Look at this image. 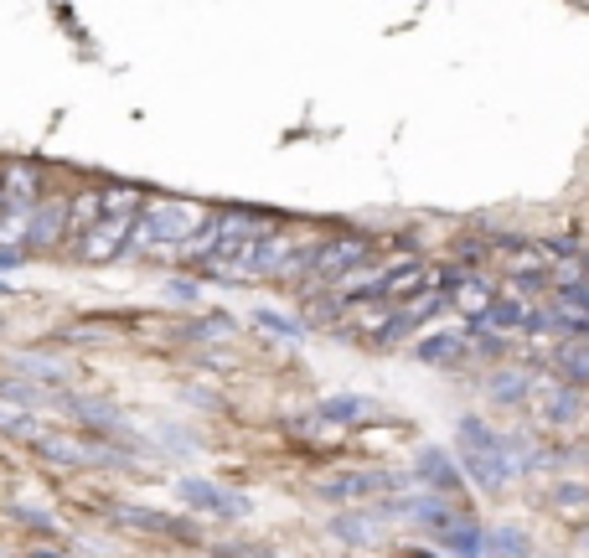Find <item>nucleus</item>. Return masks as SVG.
Segmentation results:
<instances>
[{"label":"nucleus","instance_id":"obj_1","mask_svg":"<svg viewBox=\"0 0 589 558\" xmlns=\"http://www.w3.org/2000/svg\"><path fill=\"white\" fill-rule=\"evenodd\" d=\"M460 455H465V476L491 496L517 471H527V455H517L507 434H496L486 419H460Z\"/></svg>","mask_w":589,"mask_h":558},{"label":"nucleus","instance_id":"obj_15","mask_svg":"<svg viewBox=\"0 0 589 558\" xmlns=\"http://www.w3.org/2000/svg\"><path fill=\"white\" fill-rule=\"evenodd\" d=\"M553 367H558V378H569L574 388L589 383V341L584 336L579 341H564V347L553 352Z\"/></svg>","mask_w":589,"mask_h":558},{"label":"nucleus","instance_id":"obj_20","mask_svg":"<svg viewBox=\"0 0 589 558\" xmlns=\"http://www.w3.org/2000/svg\"><path fill=\"white\" fill-rule=\"evenodd\" d=\"M481 326H496V331H522L527 326V305L522 300H491Z\"/></svg>","mask_w":589,"mask_h":558},{"label":"nucleus","instance_id":"obj_27","mask_svg":"<svg viewBox=\"0 0 589 558\" xmlns=\"http://www.w3.org/2000/svg\"><path fill=\"white\" fill-rule=\"evenodd\" d=\"M37 429H42V424L31 419V414H16V409H6V403H0V434H21V440H31Z\"/></svg>","mask_w":589,"mask_h":558},{"label":"nucleus","instance_id":"obj_6","mask_svg":"<svg viewBox=\"0 0 589 558\" xmlns=\"http://www.w3.org/2000/svg\"><path fill=\"white\" fill-rule=\"evenodd\" d=\"M393 486H398V476H388V471H341V476L321 481V496L326 502H362V496L393 491Z\"/></svg>","mask_w":589,"mask_h":558},{"label":"nucleus","instance_id":"obj_29","mask_svg":"<svg viewBox=\"0 0 589 558\" xmlns=\"http://www.w3.org/2000/svg\"><path fill=\"white\" fill-rule=\"evenodd\" d=\"M171 295L176 300H197V285H192V279H171Z\"/></svg>","mask_w":589,"mask_h":558},{"label":"nucleus","instance_id":"obj_25","mask_svg":"<svg viewBox=\"0 0 589 558\" xmlns=\"http://www.w3.org/2000/svg\"><path fill=\"white\" fill-rule=\"evenodd\" d=\"M481 553H527V533L522 527H496V533L481 543Z\"/></svg>","mask_w":589,"mask_h":558},{"label":"nucleus","instance_id":"obj_9","mask_svg":"<svg viewBox=\"0 0 589 558\" xmlns=\"http://www.w3.org/2000/svg\"><path fill=\"white\" fill-rule=\"evenodd\" d=\"M414 352H419V362H429V367H460V362H465V352H471V336L440 331V336H424Z\"/></svg>","mask_w":589,"mask_h":558},{"label":"nucleus","instance_id":"obj_26","mask_svg":"<svg viewBox=\"0 0 589 558\" xmlns=\"http://www.w3.org/2000/svg\"><path fill=\"white\" fill-rule=\"evenodd\" d=\"M104 197V212H140V186H109Z\"/></svg>","mask_w":589,"mask_h":558},{"label":"nucleus","instance_id":"obj_8","mask_svg":"<svg viewBox=\"0 0 589 558\" xmlns=\"http://www.w3.org/2000/svg\"><path fill=\"white\" fill-rule=\"evenodd\" d=\"M31 445H37L47 460H57V465H99V460H104L99 445L68 440V434H52V429H37V434H31Z\"/></svg>","mask_w":589,"mask_h":558},{"label":"nucleus","instance_id":"obj_18","mask_svg":"<svg viewBox=\"0 0 589 558\" xmlns=\"http://www.w3.org/2000/svg\"><path fill=\"white\" fill-rule=\"evenodd\" d=\"M481 527L471 522V517H455L445 533H440V548H450V553H481Z\"/></svg>","mask_w":589,"mask_h":558},{"label":"nucleus","instance_id":"obj_31","mask_svg":"<svg viewBox=\"0 0 589 558\" xmlns=\"http://www.w3.org/2000/svg\"><path fill=\"white\" fill-rule=\"evenodd\" d=\"M6 207H11V202H6V186H0V217H6Z\"/></svg>","mask_w":589,"mask_h":558},{"label":"nucleus","instance_id":"obj_14","mask_svg":"<svg viewBox=\"0 0 589 558\" xmlns=\"http://www.w3.org/2000/svg\"><path fill=\"white\" fill-rule=\"evenodd\" d=\"M414 471H419L434 491H455V486H460V471H455V460H450L445 450H419Z\"/></svg>","mask_w":589,"mask_h":558},{"label":"nucleus","instance_id":"obj_23","mask_svg":"<svg viewBox=\"0 0 589 558\" xmlns=\"http://www.w3.org/2000/svg\"><path fill=\"white\" fill-rule=\"evenodd\" d=\"M31 212H37V202L6 207V217H0V243H31Z\"/></svg>","mask_w":589,"mask_h":558},{"label":"nucleus","instance_id":"obj_28","mask_svg":"<svg viewBox=\"0 0 589 558\" xmlns=\"http://www.w3.org/2000/svg\"><path fill=\"white\" fill-rule=\"evenodd\" d=\"M259 326H269V331H279V336H305V326H295V321H285V316H279V310H259Z\"/></svg>","mask_w":589,"mask_h":558},{"label":"nucleus","instance_id":"obj_11","mask_svg":"<svg viewBox=\"0 0 589 558\" xmlns=\"http://www.w3.org/2000/svg\"><path fill=\"white\" fill-rule=\"evenodd\" d=\"M62 238H68V202H37V212H31V243L52 248Z\"/></svg>","mask_w":589,"mask_h":558},{"label":"nucleus","instance_id":"obj_24","mask_svg":"<svg viewBox=\"0 0 589 558\" xmlns=\"http://www.w3.org/2000/svg\"><path fill=\"white\" fill-rule=\"evenodd\" d=\"M16 367L26 372V378L47 383V388H62V383H68V367H62V362H47V357H16Z\"/></svg>","mask_w":589,"mask_h":558},{"label":"nucleus","instance_id":"obj_2","mask_svg":"<svg viewBox=\"0 0 589 558\" xmlns=\"http://www.w3.org/2000/svg\"><path fill=\"white\" fill-rule=\"evenodd\" d=\"M197 223H202V212L192 202L166 197V202H155V207H140L135 228H130V248H135V254H161V248L181 243Z\"/></svg>","mask_w":589,"mask_h":558},{"label":"nucleus","instance_id":"obj_12","mask_svg":"<svg viewBox=\"0 0 589 558\" xmlns=\"http://www.w3.org/2000/svg\"><path fill=\"white\" fill-rule=\"evenodd\" d=\"M217 233H223V212H207L202 223L181 238V259H186V264H207L212 248H217Z\"/></svg>","mask_w":589,"mask_h":558},{"label":"nucleus","instance_id":"obj_4","mask_svg":"<svg viewBox=\"0 0 589 558\" xmlns=\"http://www.w3.org/2000/svg\"><path fill=\"white\" fill-rule=\"evenodd\" d=\"M372 254V243L367 238H331V243H316V259H310V279H316V285H341V279H347L362 259Z\"/></svg>","mask_w":589,"mask_h":558},{"label":"nucleus","instance_id":"obj_22","mask_svg":"<svg viewBox=\"0 0 589 558\" xmlns=\"http://www.w3.org/2000/svg\"><path fill=\"white\" fill-rule=\"evenodd\" d=\"M455 305L465 310V316H486L491 285H486V279H460V285H455Z\"/></svg>","mask_w":589,"mask_h":558},{"label":"nucleus","instance_id":"obj_13","mask_svg":"<svg viewBox=\"0 0 589 558\" xmlns=\"http://www.w3.org/2000/svg\"><path fill=\"white\" fill-rule=\"evenodd\" d=\"M548 507L564 522H584L589 517V481H558L548 491Z\"/></svg>","mask_w":589,"mask_h":558},{"label":"nucleus","instance_id":"obj_16","mask_svg":"<svg viewBox=\"0 0 589 558\" xmlns=\"http://www.w3.org/2000/svg\"><path fill=\"white\" fill-rule=\"evenodd\" d=\"M527 388H533V372H527V367H507V372H496V378L486 383L491 403H522Z\"/></svg>","mask_w":589,"mask_h":558},{"label":"nucleus","instance_id":"obj_3","mask_svg":"<svg viewBox=\"0 0 589 558\" xmlns=\"http://www.w3.org/2000/svg\"><path fill=\"white\" fill-rule=\"evenodd\" d=\"M130 228H135V212H104L88 233L73 238V254L83 264H114L130 248Z\"/></svg>","mask_w":589,"mask_h":558},{"label":"nucleus","instance_id":"obj_21","mask_svg":"<svg viewBox=\"0 0 589 558\" xmlns=\"http://www.w3.org/2000/svg\"><path fill=\"white\" fill-rule=\"evenodd\" d=\"M331 533H336L341 543H372V538H378V517H362V512L336 517V522H331Z\"/></svg>","mask_w":589,"mask_h":558},{"label":"nucleus","instance_id":"obj_19","mask_svg":"<svg viewBox=\"0 0 589 558\" xmlns=\"http://www.w3.org/2000/svg\"><path fill=\"white\" fill-rule=\"evenodd\" d=\"M104 217V197L99 192H88V197H73L68 202V238H78V233H88L93 223Z\"/></svg>","mask_w":589,"mask_h":558},{"label":"nucleus","instance_id":"obj_17","mask_svg":"<svg viewBox=\"0 0 589 558\" xmlns=\"http://www.w3.org/2000/svg\"><path fill=\"white\" fill-rule=\"evenodd\" d=\"M367 414H372L367 398H326L321 409H316L321 424H357V419H367Z\"/></svg>","mask_w":589,"mask_h":558},{"label":"nucleus","instance_id":"obj_30","mask_svg":"<svg viewBox=\"0 0 589 558\" xmlns=\"http://www.w3.org/2000/svg\"><path fill=\"white\" fill-rule=\"evenodd\" d=\"M21 264V248H0V269H16Z\"/></svg>","mask_w":589,"mask_h":558},{"label":"nucleus","instance_id":"obj_7","mask_svg":"<svg viewBox=\"0 0 589 558\" xmlns=\"http://www.w3.org/2000/svg\"><path fill=\"white\" fill-rule=\"evenodd\" d=\"M181 502L197 507V512H212V517H248L243 496H228L223 486H212V481H181Z\"/></svg>","mask_w":589,"mask_h":558},{"label":"nucleus","instance_id":"obj_5","mask_svg":"<svg viewBox=\"0 0 589 558\" xmlns=\"http://www.w3.org/2000/svg\"><path fill=\"white\" fill-rule=\"evenodd\" d=\"M527 403H533V414L543 419V424H569L574 414H579V393H574V383L569 378H533V388H527Z\"/></svg>","mask_w":589,"mask_h":558},{"label":"nucleus","instance_id":"obj_10","mask_svg":"<svg viewBox=\"0 0 589 558\" xmlns=\"http://www.w3.org/2000/svg\"><path fill=\"white\" fill-rule=\"evenodd\" d=\"M0 186H6V202L11 207H31L42 192V176L31 161H11V166H0Z\"/></svg>","mask_w":589,"mask_h":558}]
</instances>
